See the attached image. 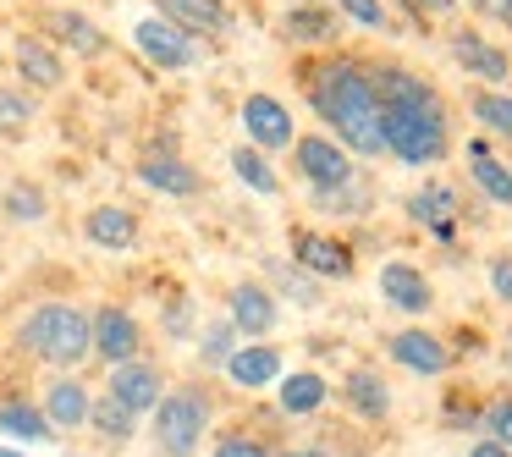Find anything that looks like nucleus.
Instances as JSON below:
<instances>
[{"label":"nucleus","mask_w":512,"mask_h":457,"mask_svg":"<svg viewBox=\"0 0 512 457\" xmlns=\"http://www.w3.org/2000/svg\"><path fill=\"white\" fill-rule=\"evenodd\" d=\"M369 83H375L386 155L413 171L441 166L452 155V116H446L441 89L424 72L402 67V61H369Z\"/></svg>","instance_id":"obj_1"},{"label":"nucleus","mask_w":512,"mask_h":457,"mask_svg":"<svg viewBox=\"0 0 512 457\" xmlns=\"http://www.w3.org/2000/svg\"><path fill=\"white\" fill-rule=\"evenodd\" d=\"M298 83H303L309 111L320 116V127H331V138L353 160H380L386 155L369 61L347 56V50H314L309 61H298Z\"/></svg>","instance_id":"obj_2"},{"label":"nucleus","mask_w":512,"mask_h":457,"mask_svg":"<svg viewBox=\"0 0 512 457\" xmlns=\"http://www.w3.org/2000/svg\"><path fill=\"white\" fill-rule=\"evenodd\" d=\"M12 347L28 358V364L50 369V375H78L94 358L89 347V309L72 298H45L17 320Z\"/></svg>","instance_id":"obj_3"},{"label":"nucleus","mask_w":512,"mask_h":457,"mask_svg":"<svg viewBox=\"0 0 512 457\" xmlns=\"http://www.w3.org/2000/svg\"><path fill=\"white\" fill-rule=\"evenodd\" d=\"M215 435V391L204 380H171L149 413V446L160 457H199Z\"/></svg>","instance_id":"obj_4"},{"label":"nucleus","mask_w":512,"mask_h":457,"mask_svg":"<svg viewBox=\"0 0 512 457\" xmlns=\"http://www.w3.org/2000/svg\"><path fill=\"white\" fill-rule=\"evenodd\" d=\"M292 171L309 182V193H342L358 182V160L331 133H298L292 138Z\"/></svg>","instance_id":"obj_5"},{"label":"nucleus","mask_w":512,"mask_h":457,"mask_svg":"<svg viewBox=\"0 0 512 457\" xmlns=\"http://www.w3.org/2000/svg\"><path fill=\"white\" fill-rule=\"evenodd\" d=\"M89 347L105 369L127 364V358H144L149 353L144 320L127 303H100V309H89Z\"/></svg>","instance_id":"obj_6"},{"label":"nucleus","mask_w":512,"mask_h":457,"mask_svg":"<svg viewBox=\"0 0 512 457\" xmlns=\"http://www.w3.org/2000/svg\"><path fill=\"white\" fill-rule=\"evenodd\" d=\"M287 243H292V265H298L303 276H314L320 287H325V281H353L358 276L353 243H342L336 232H320V226H292Z\"/></svg>","instance_id":"obj_7"},{"label":"nucleus","mask_w":512,"mask_h":457,"mask_svg":"<svg viewBox=\"0 0 512 457\" xmlns=\"http://www.w3.org/2000/svg\"><path fill=\"white\" fill-rule=\"evenodd\" d=\"M166 386H171V375H166V364L160 358H127V364H116V369H105V397H116L133 419H149L155 413V402L166 397Z\"/></svg>","instance_id":"obj_8"},{"label":"nucleus","mask_w":512,"mask_h":457,"mask_svg":"<svg viewBox=\"0 0 512 457\" xmlns=\"http://www.w3.org/2000/svg\"><path fill=\"white\" fill-rule=\"evenodd\" d=\"M446 56H452L457 72H468V83H479V89L512 83V56L501 50V39L485 34V28H452V34H446Z\"/></svg>","instance_id":"obj_9"},{"label":"nucleus","mask_w":512,"mask_h":457,"mask_svg":"<svg viewBox=\"0 0 512 457\" xmlns=\"http://www.w3.org/2000/svg\"><path fill=\"white\" fill-rule=\"evenodd\" d=\"M386 358L397 369H408V375L419 380H441L457 369V353L452 342H446L441 331H430V325H408V331H391L386 336Z\"/></svg>","instance_id":"obj_10"},{"label":"nucleus","mask_w":512,"mask_h":457,"mask_svg":"<svg viewBox=\"0 0 512 457\" xmlns=\"http://www.w3.org/2000/svg\"><path fill=\"white\" fill-rule=\"evenodd\" d=\"M237 122H243V138L248 149H259V155H281V149H292V138H298V122H292V111L276 100V94H248L243 105H237Z\"/></svg>","instance_id":"obj_11"},{"label":"nucleus","mask_w":512,"mask_h":457,"mask_svg":"<svg viewBox=\"0 0 512 457\" xmlns=\"http://www.w3.org/2000/svg\"><path fill=\"white\" fill-rule=\"evenodd\" d=\"M6 61H12V72H17V89H28L34 100H39V94H61V89H67V56H61L50 39L17 34Z\"/></svg>","instance_id":"obj_12"},{"label":"nucleus","mask_w":512,"mask_h":457,"mask_svg":"<svg viewBox=\"0 0 512 457\" xmlns=\"http://www.w3.org/2000/svg\"><path fill=\"white\" fill-rule=\"evenodd\" d=\"M226 320H232V331L243 336V342H270V331L281 325V303L265 281L243 276V281L226 287Z\"/></svg>","instance_id":"obj_13"},{"label":"nucleus","mask_w":512,"mask_h":457,"mask_svg":"<svg viewBox=\"0 0 512 457\" xmlns=\"http://www.w3.org/2000/svg\"><path fill=\"white\" fill-rule=\"evenodd\" d=\"M34 402H39V413H45V424L56 430V441H67V435H78L83 424H89L94 386L83 375H50Z\"/></svg>","instance_id":"obj_14"},{"label":"nucleus","mask_w":512,"mask_h":457,"mask_svg":"<svg viewBox=\"0 0 512 457\" xmlns=\"http://www.w3.org/2000/svg\"><path fill=\"white\" fill-rule=\"evenodd\" d=\"M133 45H138V56H144L149 67H160V72L199 67V39H188L182 28H171L166 17H155V12L133 23Z\"/></svg>","instance_id":"obj_15"},{"label":"nucleus","mask_w":512,"mask_h":457,"mask_svg":"<svg viewBox=\"0 0 512 457\" xmlns=\"http://www.w3.org/2000/svg\"><path fill=\"white\" fill-rule=\"evenodd\" d=\"M402 210H408V221H413V226H424V232L441 237V243H452V237L463 232V221L474 215L463 199H457L452 182H424V188H413Z\"/></svg>","instance_id":"obj_16"},{"label":"nucleus","mask_w":512,"mask_h":457,"mask_svg":"<svg viewBox=\"0 0 512 457\" xmlns=\"http://www.w3.org/2000/svg\"><path fill=\"white\" fill-rule=\"evenodd\" d=\"M39 39H50L61 56L72 50V56H83V61H100L105 50H111L105 28L94 23L89 12H72V6H50V12H39Z\"/></svg>","instance_id":"obj_17"},{"label":"nucleus","mask_w":512,"mask_h":457,"mask_svg":"<svg viewBox=\"0 0 512 457\" xmlns=\"http://www.w3.org/2000/svg\"><path fill=\"white\" fill-rule=\"evenodd\" d=\"M331 397L353 413L358 424H386L391 419V380L375 364H353L342 380L331 386Z\"/></svg>","instance_id":"obj_18"},{"label":"nucleus","mask_w":512,"mask_h":457,"mask_svg":"<svg viewBox=\"0 0 512 457\" xmlns=\"http://www.w3.org/2000/svg\"><path fill=\"white\" fill-rule=\"evenodd\" d=\"M221 375H226V386H237V391H265L287 375V353H281L276 342H237V353L221 364Z\"/></svg>","instance_id":"obj_19"},{"label":"nucleus","mask_w":512,"mask_h":457,"mask_svg":"<svg viewBox=\"0 0 512 457\" xmlns=\"http://www.w3.org/2000/svg\"><path fill=\"white\" fill-rule=\"evenodd\" d=\"M380 298H386L397 314L424 320V314L435 309V281L424 276L419 265H408V259H386V265H380Z\"/></svg>","instance_id":"obj_20"},{"label":"nucleus","mask_w":512,"mask_h":457,"mask_svg":"<svg viewBox=\"0 0 512 457\" xmlns=\"http://www.w3.org/2000/svg\"><path fill=\"white\" fill-rule=\"evenodd\" d=\"M336 12L325 0H292L281 12V39L287 45H303V50H336Z\"/></svg>","instance_id":"obj_21"},{"label":"nucleus","mask_w":512,"mask_h":457,"mask_svg":"<svg viewBox=\"0 0 512 457\" xmlns=\"http://www.w3.org/2000/svg\"><path fill=\"white\" fill-rule=\"evenodd\" d=\"M155 17H166V23L182 28L188 39L232 34V6H221V0H155Z\"/></svg>","instance_id":"obj_22"},{"label":"nucleus","mask_w":512,"mask_h":457,"mask_svg":"<svg viewBox=\"0 0 512 457\" xmlns=\"http://www.w3.org/2000/svg\"><path fill=\"white\" fill-rule=\"evenodd\" d=\"M138 182L155 188V193H166V199H193V193H204V177L182 155H171V149H149V155H138Z\"/></svg>","instance_id":"obj_23"},{"label":"nucleus","mask_w":512,"mask_h":457,"mask_svg":"<svg viewBox=\"0 0 512 457\" xmlns=\"http://www.w3.org/2000/svg\"><path fill=\"white\" fill-rule=\"evenodd\" d=\"M83 237L105 254H127V248H138L144 226H138V210H127V204H94L83 215Z\"/></svg>","instance_id":"obj_24"},{"label":"nucleus","mask_w":512,"mask_h":457,"mask_svg":"<svg viewBox=\"0 0 512 457\" xmlns=\"http://www.w3.org/2000/svg\"><path fill=\"white\" fill-rule=\"evenodd\" d=\"M325 402H331V380H325L320 369H287V375L276 380V408L287 413V419H314Z\"/></svg>","instance_id":"obj_25"},{"label":"nucleus","mask_w":512,"mask_h":457,"mask_svg":"<svg viewBox=\"0 0 512 457\" xmlns=\"http://www.w3.org/2000/svg\"><path fill=\"white\" fill-rule=\"evenodd\" d=\"M83 430H89L105 452H127V446L138 441V430H144V419H133V413H127L116 397L94 391V408H89V424H83Z\"/></svg>","instance_id":"obj_26"},{"label":"nucleus","mask_w":512,"mask_h":457,"mask_svg":"<svg viewBox=\"0 0 512 457\" xmlns=\"http://www.w3.org/2000/svg\"><path fill=\"white\" fill-rule=\"evenodd\" d=\"M265 287L276 292V303H298V309H325V287L314 276H303L292 259H265Z\"/></svg>","instance_id":"obj_27"},{"label":"nucleus","mask_w":512,"mask_h":457,"mask_svg":"<svg viewBox=\"0 0 512 457\" xmlns=\"http://www.w3.org/2000/svg\"><path fill=\"white\" fill-rule=\"evenodd\" d=\"M0 435H12V441H23V446L56 441V430L45 424V413H39L34 397H0Z\"/></svg>","instance_id":"obj_28"},{"label":"nucleus","mask_w":512,"mask_h":457,"mask_svg":"<svg viewBox=\"0 0 512 457\" xmlns=\"http://www.w3.org/2000/svg\"><path fill=\"white\" fill-rule=\"evenodd\" d=\"M0 215H6V226H39L50 215V193L39 188V182L17 177L0 188Z\"/></svg>","instance_id":"obj_29"},{"label":"nucleus","mask_w":512,"mask_h":457,"mask_svg":"<svg viewBox=\"0 0 512 457\" xmlns=\"http://www.w3.org/2000/svg\"><path fill=\"white\" fill-rule=\"evenodd\" d=\"M468 116L485 127V138L512 144V89H468Z\"/></svg>","instance_id":"obj_30"},{"label":"nucleus","mask_w":512,"mask_h":457,"mask_svg":"<svg viewBox=\"0 0 512 457\" xmlns=\"http://www.w3.org/2000/svg\"><path fill=\"white\" fill-rule=\"evenodd\" d=\"M39 122V100L28 89H17V83H0V138L6 144H23L28 133H34Z\"/></svg>","instance_id":"obj_31"},{"label":"nucleus","mask_w":512,"mask_h":457,"mask_svg":"<svg viewBox=\"0 0 512 457\" xmlns=\"http://www.w3.org/2000/svg\"><path fill=\"white\" fill-rule=\"evenodd\" d=\"M226 166H232V177L243 182L248 193H259V199H276L281 193V177H276V166H270L259 149H248V144H237L232 155H226Z\"/></svg>","instance_id":"obj_32"},{"label":"nucleus","mask_w":512,"mask_h":457,"mask_svg":"<svg viewBox=\"0 0 512 457\" xmlns=\"http://www.w3.org/2000/svg\"><path fill=\"white\" fill-rule=\"evenodd\" d=\"M468 182H474V188L485 193L490 204L512 210V171H507V160H496V155H468Z\"/></svg>","instance_id":"obj_33"},{"label":"nucleus","mask_w":512,"mask_h":457,"mask_svg":"<svg viewBox=\"0 0 512 457\" xmlns=\"http://www.w3.org/2000/svg\"><path fill=\"white\" fill-rule=\"evenodd\" d=\"M237 342H243V336L232 331V320H226V314H215L210 325H199V369H221L226 358L237 353Z\"/></svg>","instance_id":"obj_34"},{"label":"nucleus","mask_w":512,"mask_h":457,"mask_svg":"<svg viewBox=\"0 0 512 457\" xmlns=\"http://www.w3.org/2000/svg\"><path fill=\"white\" fill-rule=\"evenodd\" d=\"M210 457H276V446L259 430H243V424H226V430L210 435Z\"/></svg>","instance_id":"obj_35"},{"label":"nucleus","mask_w":512,"mask_h":457,"mask_svg":"<svg viewBox=\"0 0 512 457\" xmlns=\"http://www.w3.org/2000/svg\"><path fill=\"white\" fill-rule=\"evenodd\" d=\"M479 430H485V441H496V446H507V452H512V391H496V397L485 402Z\"/></svg>","instance_id":"obj_36"},{"label":"nucleus","mask_w":512,"mask_h":457,"mask_svg":"<svg viewBox=\"0 0 512 457\" xmlns=\"http://www.w3.org/2000/svg\"><path fill=\"white\" fill-rule=\"evenodd\" d=\"M336 12H347L358 28H391V12H386V0H336Z\"/></svg>","instance_id":"obj_37"},{"label":"nucleus","mask_w":512,"mask_h":457,"mask_svg":"<svg viewBox=\"0 0 512 457\" xmlns=\"http://www.w3.org/2000/svg\"><path fill=\"white\" fill-rule=\"evenodd\" d=\"M193 325H199V309H193V298H171L166 314H160V331L182 342V336H193Z\"/></svg>","instance_id":"obj_38"},{"label":"nucleus","mask_w":512,"mask_h":457,"mask_svg":"<svg viewBox=\"0 0 512 457\" xmlns=\"http://www.w3.org/2000/svg\"><path fill=\"white\" fill-rule=\"evenodd\" d=\"M485 281H490V292H496V303H512V254L507 248L485 254Z\"/></svg>","instance_id":"obj_39"},{"label":"nucleus","mask_w":512,"mask_h":457,"mask_svg":"<svg viewBox=\"0 0 512 457\" xmlns=\"http://www.w3.org/2000/svg\"><path fill=\"white\" fill-rule=\"evenodd\" d=\"M402 12L413 17V23H446V17H457V6H463V0H397Z\"/></svg>","instance_id":"obj_40"},{"label":"nucleus","mask_w":512,"mask_h":457,"mask_svg":"<svg viewBox=\"0 0 512 457\" xmlns=\"http://www.w3.org/2000/svg\"><path fill=\"white\" fill-rule=\"evenodd\" d=\"M479 413H485V408H479L474 397H463V386H452V391H446V424H452V430H463V424L474 430V424H479Z\"/></svg>","instance_id":"obj_41"},{"label":"nucleus","mask_w":512,"mask_h":457,"mask_svg":"<svg viewBox=\"0 0 512 457\" xmlns=\"http://www.w3.org/2000/svg\"><path fill=\"white\" fill-rule=\"evenodd\" d=\"M468 12L485 17V23H496V28H507V34H512V0H468Z\"/></svg>","instance_id":"obj_42"},{"label":"nucleus","mask_w":512,"mask_h":457,"mask_svg":"<svg viewBox=\"0 0 512 457\" xmlns=\"http://www.w3.org/2000/svg\"><path fill=\"white\" fill-rule=\"evenodd\" d=\"M463 457H512V452H507V446H496V441H485V435H479V441L468 446Z\"/></svg>","instance_id":"obj_43"},{"label":"nucleus","mask_w":512,"mask_h":457,"mask_svg":"<svg viewBox=\"0 0 512 457\" xmlns=\"http://www.w3.org/2000/svg\"><path fill=\"white\" fill-rule=\"evenodd\" d=\"M276 457H336V452H325V446H281Z\"/></svg>","instance_id":"obj_44"},{"label":"nucleus","mask_w":512,"mask_h":457,"mask_svg":"<svg viewBox=\"0 0 512 457\" xmlns=\"http://www.w3.org/2000/svg\"><path fill=\"white\" fill-rule=\"evenodd\" d=\"M501 369L512 375V331H507V342H501Z\"/></svg>","instance_id":"obj_45"},{"label":"nucleus","mask_w":512,"mask_h":457,"mask_svg":"<svg viewBox=\"0 0 512 457\" xmlns=\"http://www.w3.org/2000/svg\"><path fill=\"white\" fill-rule=\"evenodd\" d=\"M0 457H28V452H17V446H0Z\"/></svg>","instance_id":"obj_46"},{"label":"nucleus","mask_w":512,"mask_h":457,"mask_svg":"<svg viewBox=\"0 0 512 457\" xmlns=\"http://www.w3.org/2000/svg\"><path fill=\"white\" fill-rule=\"evenodd\" d=\"M0 72H6V45H0Z\"/></svg>","instance_id":"obj_47"},{"label":"nucleus","mask_w":512,"mask_h":457,"mask_svg":"<svg viewBox=\"0 0 512 457\" xmlns=\"http://www.w3.org/2000/svg\"><path fill=\"white\" fill-rule=\"evenodd\" d=\"M221 6H232V0H221Z\"/></svg>","instance_id":"obj_48"},{"label":"nucleus","mask_w":512,"mask_h":457,"mask_svg":"<svg viewBox=\"0 0 512 457\" xmlns=\"http://www.w3.org/2000/svg\"><path fill=\"white\" fill-rule=\"evenodd\" d=\"M507 171H512V160H507Z\"/></svg>","instance_id":"obj_49"}]
</instances>
